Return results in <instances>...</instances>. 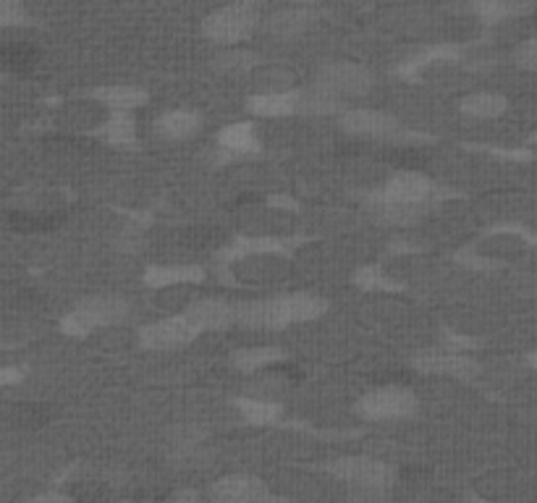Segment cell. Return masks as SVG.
I'll use <instances>...</instances> for the list:
<instances>
[{"label":"cell","instance_id":"cell-12","mask_svg":"<svg viewBox=\"0 0 537 503\" xmlns=\"http://www.w3.org/2000/svg\"><path fill=\"white\" fill-rule=\"evenodd\" d=\"M315 16L317 11L312 6L281 8V11H276V14L268 19V29L278 37H294L310 27L312 21H315Z\"/></svg>","mask_w":537,"mask_h":503},{"label":"cell","instance_id":"cell-25","mask_svg":"<svg viewBox=\"0 0 537 503\" xmlns=\"http://www.w3.org/2000/svg\"><path fill=\"white\" fill-rule=\"evenodd\" d=\"M239 409L244 412V417L252 422H273L278 417V412H281L276 404L262 399H241Z\"/></svg>","mask_w":537,"mask_h":503},{"label":"cell","instance_id":"cell-27","mask_svg":"<svg viewBox=\"0 0 537 503\" xmlns=\"http://www.w3.org/2000/svg\"><path fill=\"white\" fill-rule=\"evenodd\" d=\"M475 11L482 16V19L498 21L506 19V16L511 14H517L519 6H511V3H480V6H475Z\"/></svg>","mask_w":537,"mask_h":503},{"label":"cell","instance_id":"cell-10","mask_svg":"<svg viewBox=\"0 0 537 503\" xmlns=\"http://www.w3.org/2000/svg\"><path fill=\"white\" fill-rule=\"evenodd\" d=\"M344 126L354 134L362 137H396L401 131V124L393 116L383 111H367V108H357V111L344 113Z\"/></svg>","mask_w":537,"mask_h":503},{"label":"cell","instance_id":"cell-8","mask_svg":"<svg viewBox=\"0 0 537 503\" xmlns=\"http://www.w3.org/2000/svg\"><path fill=\"white\" fill-rule=\"evenodd\" d=\"M197 325L186 315H173L160 320V323L147 325L142 331V344L152 346V349H166V346H179L189 338L197 336Z\"/></svg>","mask_w":537,"mask_h":503},{"label":"cell","instance_id":"cell-31","mask_svg":"<svg viewBox=\"0 0 537 503\" xmlns=\"http://www.w3.org/2000/svg\"><path fill=\"white\" fill-rule=\"evenodd\" d=\"M21 375H24L21 367H6V370H3V383H14V380H19Z\"/></svg>","mask_w":537,"mask_h":503},{"label":"cell","instance_id":"cell-23","mask_svg":"<svg viewBox=\"0 0 537 503\" xmlns=\"http://www.w3.org/2000/svg\"><path fill=\"white\" fill-rule=\"evenodd\" d=\"M103 134L116 145H124L134 139V118L126 111H111V118L105 121Z\"/></svg>","mask_w":537,"mask_h":503},{"label":"cell","instance_id":"cell-33","mask_svg":"<svg viewBox=\"0 0 537 503\" xmlns=\"http://www.w3.org/2000/svg\"><path fill=\"white\" fill-rule=\"evenodd\" d=\"M257 503H286V501H283V498H278V496H270V493H268V496L260 498Z\"/></svg>","mask_w":537,"mask_h":503},{"label":"cell","instance_id":"cell-32","mask_svg":"<svg viewBox=\"0 0 537 503\" xmlns=\"http://www.w3.org/2000/svg\"><path fill=\"white\" fill-rule=\"evenodd\" d=\"M168 503H197V498H194L192 493H184V496L173 498V501H168Z\"/></svg>","mask_w":537,"mask_h":503},{"label":"cell","instance_id":"cell-30","mask_svg":"<svg viewBox=\"0 0 537 503\" xmlns=\"http://www.w3.org/2000/svg\"><path fill=\"white\" fill-rule=\"evenodd\" d=\"M352 503H388L386 490H357L352 496Z\"/></svg>","mask_w":537,"mask_h":503},{"label":"cell","instance_id":"cell-34","mask_svg":"<svg viewBox=\"0 0 537 503\" xmlns=\"http://www.w3.org/2000/svg\"><path fill=\"white\" fill-rule=\"evenodd\" d=\"M532 139H535V142H537V134H535V137H532Z\"/></svg>","mask_w":537,"mask_h":503},{"label":"cell","instance_id":"cell-13","mask_svg":"<svg viewBox=\"0 0 537 503\" xmlns=\"http://www.w3.org/2000/svg\"><path fill=\"white\" fill-rule=\"evenodd\" d=\"M252 82L257 87V95H283V92H294L291 87L297 82V76L286 66L265 63V66H257L252 71Z\"/></svg>","mask_w":537,"mask_h":503},{"label":"cell","instance_id":"cell-15","mask_svg":"<svg viewBox=\"0 0 537 503\" xmlns=\"http://www.w3.org/2000/svg\"><path fill=\"white\" fill-rule=\"evenodd\" d=\"M160 137L166 139H184L189 134L200 129V116L197 111H186V108H179V111H171L166 116L158 118V124H155Z\"/></svg>","mask_w":537,"mask_h":503},{"label":"cell","instance_id":"cell-19","mask_svg":"<svg viewBox=\"0 0 537 503\" xmlns=\"http://www.w3.org/2000/svg\"><path fill=\"white\" fill-rule=\"evenodd\" d=\"M218 142L228 152H249L257 147V134L252 124H231L218 134Z\"/></svg>","mask_w":537,"mask_h":503},{"label":"cell","instance_id":"cell-1","mask_svg":"<svg viewBox=\"0 0 537 503\" xmlns=\"http://www.w3.org/2000/svg\"><path fill=\"white\" fill-rule=\"evenodd\" d=\"M325 310V302L307 294H289V297L262 299V302L244 304L236 310L241 323L255 325V328H281V325L310 320Z\"/></svg>","mask_w":537,"mask_h":503},{"label":"cell","instance_id":"cell-26","mask_svg":"<svg viewBox=\"0 0 537 503\" xmlns=\"http://www.w3.org/2000/svg\"><path fill=\"white\" fill-rule=\"evenodd\" d=\"M3 61H6L11 69H24V66L35 61V50L27 48V45H6V48H3Z\"/></svg>","mask_w":537,"mask_h":503},{"label":"cell","instance_id":"cell-4","mask_svg":"<svg viewBox=\"0 0 537 503\" xmlns=\"http://www.w3.org/2000/svg\"><path fill=\"white\" fill-rule=\"evenodd\" d=\"M372 74L354 61H333L325 63L323 69L317 71L315 87L328 92L331 97H349V95H362L370 90Z\"/></svg>","mask_w":537,"mask_h":503},{"label":"cell","instance_id":"cell-22","mask_svg":"<svg viewBox=\"0 0 537 503\" xmlns=\"http://www.w3.org/2000/svg\"><path fill=\"white\" fill-rule=\"evenodd\" d=\"M281 359V352L273 346H255V349H244L236 354V365L241 370H262V367H273Z\"/></svg>","mask_w":537,"mask_h":503},{"label":"cell","instance_id":"cell-16","mask_svg":"<svg viewBox=\"0 0 537 503\" xmlns=\"http://www.w3.org/2000/svg\"><path fill=\"white\" fill-rule=\"evenodd\" d=\"M95 97L108 111H129V108H137L147 95L131 84H111V87H100Z\"/></svg>","mask_w":537,"mask_h":503},{"label":"cell","instance_id":"cell-28","mask_svg":"<svg viewBox=\"0 0 537 503\" xmlns=\"http://www.w3.org/2000/svg\"><path fill=\"white\" fill-rule=\"evenodd\" d=\"M517 63L519 66H524V69L537 71V37H532V40H527L519 45Z\"/></svg>","mask_w":537,"mask_h":503},{"label":"cell","instance_id":"cell-6","mask_svg":"<svg viewBox=\"0 0 537 503\" xmlns=\"http://www.w3.org/2000/svg\"><path fill=\"white\" fill-rule=\"evenodd\" d=\"M414 407H417V401L412 393L399 386L378 388L359 401V412L367 414L370 420H399V417L412 414Z\"/></svg>","mask_w":537,"mask_h":503},{"label":"cell","instance_id":"cell-21","mask_svg":"<svg viewBox=\"0 0 537 503\" xmlns=\"http://www.w3.org/2000/svg\"><path fill=\"white\" fill-rule=\"evenodd\" d=\"M372 215H375L380 223H388V226H407V223H414L420 218V207L393 205V202L378 200L372 205Z\"/></svg>","mask_w":537,"mask_h":503},{"label":"cell","instance_id":"cell-7","mask_svg":"<svg viewBox=\"0 0 537 503\" xmlns=\"http://www.w3.org/2000/svg\"><path fill=\"white\" fill-rule=\"evenodd\" d=\"M430 194H433V184L427 176H422L420 171H401L388 181L378 200L393 202V205L422 207Z\"/></svg>","mask_w":537,"mask_h":503},{"label":"cell","instance_id":"cell-24","mask_svg":"<svg viewBox=\"0 0 537 503\" xmlns=\"http://www.w3.org/2000/svg\"><path fill=\"white\" fill-rule=\"evenodd\" d=\"M215 63L221 66V69H228V71H252L260 66L257 63V56L252 53V50H241V48H231L226 50V53H221V56L215 58Z\"/></svg>","mask_w":537,"mask_h":503},{"label":"cell","instance_id":"cell-17","mask_svg":"<svg viewBox=\"0 0 537 503\" xmlns=\"http://www.w3.org/2000/svg\"><path fill=\"white\" fill-rule=\"evenodd\" d=\"M202 270L197 265H171V268H150L147 283L168 289V286H184V283L200 281Z\"/></svg>","mask_w":537,"mask_h":503},{"label":"cell","instance_id":"cell-11","mask_svg":"<svg viewBox=\"0 0 537 503\" xmlns=\"http://www.w3.org/2000/svg\"><path fill=\"white\" fill-rule=\"evenodd\" d=\"M184 315L197 325V331H215V328H223V325L231 323L236 312L226 302H221V299H200Z\"/></svg>","mask_w":537,"mask_h":503},{"label":"cell","instance_id":"cell-9","mask_svg":"<svg viewBox=\"0 0 537 503\" xmlns=\"http://www.w3.org/2000/svg\"><path fill=\"white\" fill-rule=\"evenodd\" d=\"M265 496H268V488L257 477L247 475L221 477L210 488V501L213 503H257Z\"/></svg>","mask_w":537,"mask_h":503},{"label":"cell","instance_id":"cell-14","mask_svg":"<svg viewBox=\"0 0 537 503\" xmlns=\"http://www.w3.org/2000/svg\"><path fill=\"white\" fill-rule=\"evenodd\" d=\"M417 365L427 373H443V375H459V378H467V375L475 373V362L464 354H454V352H433V354H422L417 359Z\"/></svg>","mask_w":537,"mask_h":503},{"label":"cell","instance_id":"cell-29","mask_svg":"<svg viewBox=\"0 0 537 503\" xmlns=\"http://www.w3.org/2000/svg\"><path fill=\"white\" fill-rule=\"evenodd\" d=\"M21 19H24V8L19 3H11V0L0 3V21L3 24H21Z\"/></svg>","mask_w":537,"mask_h":503},{"label":"cell","instance_id":"cell-3","mask_svg":"<svg viewBox=\"0 0 537 503\" xmlns=\"http://www.w3.org/2000/svg\"><path fill=\"white\" fill-rule=\"evenodd\" d=\"M260 21V8L255 3H231L205 19V35L218 42H239Z\"/></svg>","mask_w":537,"mask_h":503},{"label":"cell","instance_id":"cell-2","mask_svg":"<svg viewBox=\"0 0 537 503\" xmlns=\"http://www.w3.org/2000/svg\"><path fill=\"white\" fill-rule=\"evenodd\" d=\"M126 312H129V304H126L124 299L92 297L79 304V307L66 317L63 331L82 336V333H90L95 331V328H108V325L118 323Z\"/></svg>","mask_w":537,"mask_h":503},{"label":"cell","instance_id":"cell-20","mask_svg":"<svg viewBox=\"0 0 537 503\" xmlns=\"http://www.w3.org/2000/svg\"><path fill=\"white\" fill-rule=\"evenodd\" d=\"M462 111L472 113V116H498L506 108V97L496 95V92H472V95L462 97Z\"/></svg>","mask_w":537,"mask_h":503},{"label":"cell","instance_id":"cell-18","mask_svg":"<svg viewBox=\"0 0 537 503\" xmlns=\"http://www.w3.org/2000/svg\"><path fill=\"white\" fill-rule=\"evenodd\" d=\"M249 108L260 116H286L299 111V92H283V95H255L249 100Z\"/></svg>","mask_w":537,"mask_h":503},{"label":"cell","instance_id":"cell-5","mask_svg":"<svg viewBox=\"0 0 537 503\" xmlns=\"http://www.w3.org/2000/svg\"><path fill=\"white\" fill-rule=\"evenodd\" d=\"M331 472L357 490H386L393 483V467L378 459H367V456H349V459H338L331 467Z\"/></svg>","mask_w":537,"mask_h":503}]
</instances>
